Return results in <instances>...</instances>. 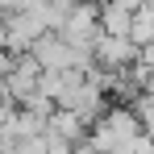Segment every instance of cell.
<instances>
[{
  "mask_svg": "<svg viewBox=\"0 0 154 154\" xmlns=\"http://www.w3.org/2000/svg\"><path fill=\"white\" fill-rule=\"evenodd\" d=\"M38 0H0V13H17V8H29Z\"/></svg>",
  "mask_w": 154,
  "mask_h": 154,
  "instance_id": "52a82bcc",
  "label": "cell"
},
{
  "mask_svg": "<svg viewBox=\"0 0 154 154\" xmlns=\"http://www.w3.org/2000/svg\"><path fill=\"white\" fill-rule=\"evenodd\" d=\"M129 42H133L137 50H146L154 42V8L150 4H142V8L129 13Z\"/></svg>",
  "mask_w": 154,
  "mask_h": 154,
  "instance_id": "5b68a950",
  "label": "cell"
},
{
  "mask_svg": "<svg viewBox=\"0 0 154 154\" xmlns=\"http://www.w3.org/2000/svg\"><path fill=\"white\" fill-rule=\"evenodd\" d=\"M137 133H146V129L137 125V117L121 104V108H104L100 117L88 125L83 142H88L92 154H129V146H133Z\"/></svg>",
  "mask_w": 154,
  "mask_h": 154,
  "instance_id": "6da1fadb",
  "label": "cell"
},
{
  "mask_svg": "<svg viewBox=\"0 0 154 154\" xmlns=\"http://www.w3.org/2000/svg\"><path fill=\"white\" fill-rule=\"evenodd\" d=\"M96 33H100V25H96V0H71L67 13H63L58 38L67 46H75V50H88Z\"/></svg>",
  "mask_w": 154,
  "mask_h": 154,
  "instance_id": "3957f363",
  "label": "cell"
},
{
  "mask_svg": "<svg viewBox=\"0 0 154 154\" xmlns=\"http://www.w3.org/2000/svg\"><path fill=\"white\" fill-rule=\"evenodd\" d=\"M13 67H17V54H13V50H0V83L8 79V71H13Z\"/></svg>",
  "mask_w": 154,
  "mask_h": 154,
  "instance_id": "8992f818",
  "label": "cell"
},
{
  "mask_svg": "<svg viewBox=\"0 0 154 154\" xmlns=\"http://www.w3.org/2000/svg\"><path fill=\"white\" fill-rule=\"evenodd\" d=\"M46 133L63 137L67 146H79V142L88 137V121L75 117L71 108H50V117H46Z\"/></svg>",
  "mask_w": 154,
  "mask_h": 154,
  "instance_id": "277c9868",
  "label": "cell"
},
{
  "mask_svg": "<svg viewBox=\"0 0 154 154\" xmlns=\"http://www.w3.org/2000/svg\"><path fill=\"white\" fill-rule=\"evenodd\" d=\"M25 54L38 63V71H88V67H92L88 50L67 46L58 33H42V38H38V42H33Z\"/></svg>",
  "mask_w": 154,
  "mask_h": 154,
  "instance_id": "7a4b0ae2",
  "label": "cell"
},
{
  "mask_svg": "<svg viewBox=\"0 0 154 154\" xmlns=\"http://www.w3.org/2000/svg\"><path fill=\"white\" fill-rule=\"evenodd\" d=\"M63 4H71V0H63Z\"/></svg>",
  "mask_w": 154,
  "mask_h": 154,
  "instance_id": "ba28073f",
  "label": "cell"
}]
</instances>
